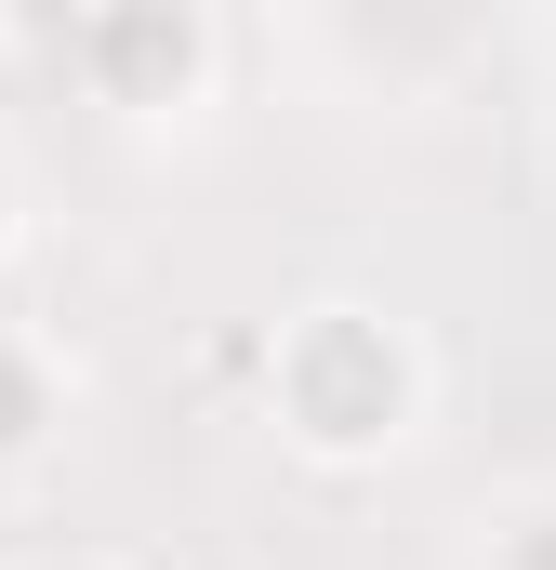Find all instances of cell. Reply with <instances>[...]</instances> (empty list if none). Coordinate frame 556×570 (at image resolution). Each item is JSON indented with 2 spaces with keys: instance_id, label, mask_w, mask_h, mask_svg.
<instances>
[{
  "instance_id": "cell-1",
  "label": "cell",
  "mask_w": 556,
  "mask_h": 570,
  "mask_svg": "<svg viewBox=\"0 0 556 570\" xmlns=\"http://www.w3.org/2000/svg\"><path fill=\"white\" fill-rule=\"evenodd\" d=\"M278 412H291V438L318 464H371V451L411 438V345L385 318H358V305H318L278 345Z\"/></svg>"
},
{
  "instance_id": "cell-4",
  "label": "cell",
  "mask_w": 556,
  "mask_h": 570,
  "mask_svg": "<svg viewBox=\"0 0 556 570\" xmlns=\"http://www.w3.org/2000/svg\"><path fill=\"white\" fill-rule=\"evenodd\" d=\"M0 226H13V173H0Z\"/></svg>"
},
{
  "instance_id": "cell-3",
  "label": "cell",
  "mask_w": 556,
  "mask_h": 570,
  "mask_svg": "<svg viewBox=\"0 0 556 570\" xmlns=\"http://www.w3.org/2000/svg\"><path fill=\"white\" fill-rule=\"evenodd\" d=\"M40 570H107V558H40Z\"/></svg>"
},
{
  "instance_id": "cell-2",
  "label": "cell",
  "mask_w": 556,
  "mask_h": 570,
  "mask_svg": "<svg viewBox=\"0 0 556 570\" xmlns=\"http://www.w3.org/2000/svg\"><path fill=\"white\" fill-rule=\"evenodd\" d=\"M490 570H556V491H544V504H517V518L490 531Z\"/></svg>"
}]
</instances>
